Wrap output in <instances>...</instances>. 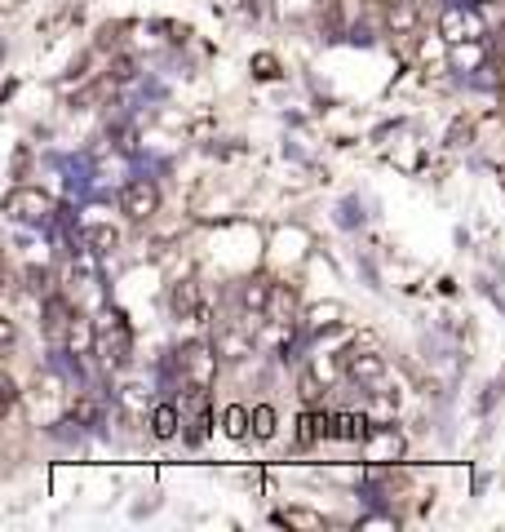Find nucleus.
I'll list each match as a JSON object with an SVG mask.
<instances>
[{
  "instance_id": "nucleus-10",
  "label": "nucleus",
  "mask_w": 505,
  "mask_h": 532,
  "mask_svg": "<svg viewBox=\"0 0 505 532\" xmlns=\"http://www.w3.org/2000/svg\"><path fill=\"white\" fill-rule=\"evenodd\" d=\"M213 346H218V355H222V360H244V355H253V342H249L244 333H235V329H222V333H218V342H213Z\"/></svg>"
},
{
  "instance_id": "nucleus-5",
  "label": "nucleus",
  "mask_w": 505,
  "mask_h": 532,
  "mask_svg": "<svg viewBox=\"0 0 505 532\" xmlns=\"http://www.w3.org/2000/svg\"><path fill=\"white\" fill-rule=\"evenodd\" d=\"M346 373L355 377V382H368V386H377L381 377H386V364H381V355H368V351H350V355H346Z\"/></svg>"
},
{
  "instance_id": "nucleus-13",
  "label": "nucleus",
  "mask_w": 505,
  "mask_h": 532,
  "mask_svg": "<svg viewBox=\"0 0 505 532\" xmlns=\"http://www.w3.org/2000/svg\"><path fill=\"white\" fill-rule=\"evenodd\" d=\"M173 311L178 315H200V284H178L173 289Z\"/></svg>"
},
{
  "instance_id": "nucleus-23",
  "label": "nucleus",
  "mask_w": 505,
  "mask_h": 532,
  "mask_svg": "<svg viewBox=\"0 0 505 532\" xmlns=\"http://www.w3.org/2000/svg\"><path fill=\"white\" fill-rule=\"evenodd\" d=\"M204 435H209V417H195V426H191V444H200Z\"/></svg>"
},
{
  "instance_id": "nucleus-1",
  "label": "nucleus",
  "mask_w": 505,
  "mask_h": 532,
  "mask_svg": "<svg viewBox=\"0 0 505 532\" xmlns=\"http://www.w3.org/2000/svg\"><path fill=\"white\" fill-rule=\"evenodd\" d=\"M218 346H204V342H191L187 351H178V368H182V382H187V395L200 399L209 391V382L218 377Z\"/></svg>"
},
{
  "instance_id": "nucleus-12",
  "label": "nucleus",
  "mask_w": 505,
  "mask_h": 532,
  "mask_svg": "<svg viewBox=\"0 0 505 532\" xmlns=\"http://www.w3.org/2000/svg\"><path fill=\"white\" fill-rule=\"evenodd\" d=\"M333 435L359 444V439H368V422H364V417H355V413H342V417H333Z\"/></svg>"
},
{
  "instance_id": "nucleus-6",
  "label": "nucleus",
  "mask_w": 505,
  "mask_h": 532,
  "mask_svg": "<svg viewBox=\"0 0 505 532\" xmlns=\"http://www.w3.org/2000/svg\"><path fill=\"white\" fill-rule=\"evenodd\" d=\"M293 311H297V293L288 284H271V298H266V320L271 324H293Z\"/></svg>"
},
{
  "instance_id": "nucleus-19",
  "label": "nucleus",
  "mask_w": 505,
  "mask_h": 532,
  "mask_svg": "<svg viewBox=\"0 0 505 532\" xmlns=\"http://www.w3.org/2000/svg\"><path fill=\"white\" fill-rule=\"evenodd\" d=\"M253 67H257V76H262V80H275V76H280V71H275V58H271V54H257Z\"/></svg>"
},
{
  "instance_id": "nucleus-4",
  "label": "nucleus",
  "mask_w": 505,
  "mask_h": 532,
  "mask_svg": "<svg viewBox=\"0 0 505 532\" xmlns=\"http://www.w3.org/2000/svg\"><path fill=\"white\" fill-rule=\"evenodd\" d=\"M5 209L14 213V218H23V222H40V218H49V213H54V200H49V196H40V191L18 187V191H9Z\"/></svg>"
},
{
  "instance_id": "nucleus-24",
  "label": "nucleus",
  "mask_w": 505,
  "mask_h": 532,
  "mask_svg": "<svg viewBox=\"0 0 505 532\" xmlns=\"http://www.w3.org/2000/svg\"><path fill=\"white\" fill-rule=\"evenodd\" d=\"M368 5H381V9H395L399 0H368Z\"/></svg>"
},
{
  "instance_id": "nucleus-11",
  "label": "nucleus",
  "mask_w": 505,
  "mask_h": 532,
  "mask_svg": "<svg viewBox=\"0 0 505 532\" xmlns=\"http://www.w3.org/2000/svg\"><path fill=\"white\" fill-rule=\"evenodd\" d=\"M222 426H226V435H231V439H244V435L253 431V413L244 404H231L222 413Z\"/></svg>"
},
{
  "instance_id": "nucleus-8",
  "label": "nucleus",
  "mask_w": 505,
  "mask_h": 532,
  "mask_svg": "<svg viewBox=\"0 0 505 532\" xmlns=\"http://www.w3.org/2000/svg\"><path fill=\"white\" fill-rule=\"evenodd\" d=\"M333 435V417L324 413H302V422H297V444H319V439Z\"/></svg>"
},
{
  "instance_id": "nucleus-16",
  "label": "nucleus",
  "mask_w": 505,
  "mask_h": 532,
  "mask_svg": "<svg viewBox=\"0 0 505 532\" xmlns=\"http://www.w3.org/2000/svg\"><path fill=\"white\" fill-rule=\"evenodd\" d=\"M253 435L257 439H271L275 435V408L271 404H257L253 408Z\"/></svg>"
},
{
  "instance_id": "nucleus-3",
  "label": "nucleus",
  "mask_w": 505,
  "mask_h": 532,
  "mask_svg": "<svg viewBox=\"0 0 505 532\" xmlns=\"http://www.w3.org/2000/svg\"><path fill=\"white\" fill-rule=\"evenodd\" d=\"M439 32L448 36L452 45H461V40H479V36H483V23H479V14H474V9L452 5V9H443Z\"/></svg>"
},
{
  "instance_id": "nucleus-9",
  "label": "nucleus",
  "mask_w": 505,
  "mask_h": 532,
  "mask_svg": "<svg viewBox=\"0 0 505 532\" xmlns=\"http://www.w3.org/2000/svg\"><path fill=\"white\" fill-rule=\"evenodd\" d=\"M404 453V444H399L395 431H368V457L373 462H386V457H399Z\"/></svg>"
},
{
  "instance_id": "nucleus-17",
  "label": "nucleus",
  "mask_w": 505,
  "mask_h": 532,
  "mask_svg": "<svg viewBox=\"0 0 505 532\" xmlns=\"http://www.w3.org/2000/svg\"><path fill=\"white\" fill-rule=\"evenodd\" d=\"M337 315H342V306H337V302L315 306V311H311V324H315V329H333V324H337Z\"/></svg>"
},
{
  "instance_id": "nucleus-7",
  "label": "nucleus",
  "mask_w": 505,
  "mask_h": 532,
  "mask_svg": "<svg viewBox=\"0 0 505 532\" xmlns=\"http://www.w3.org/2000/svg\"><path fill=\"white\" fill-rule=\"evenodd\" d=\"M151 435L156 439H173L178 435V426H182V413H178V404H156L151 408Z\"/></svg>"
},
{
  "instance_id": "nucleus-2",
  "label": "nucleus",
  "mask_w": 505,
  "mask_h": 532,
  "mask_svg": "<svg viewBox=\"0 0 505 532\" xmlns=\"http://www.w3.org/2000/svg\"><path fill=\"white\" fill-rule=\"evenodd\" d=\"M156 209H160V187L151 178H133L125 187V196H120V213L133 222H147Z\"/></svg>"
},
{
  "instance_id": "nucleus-20",
  "label": "nucleus",
  "mask_w": 505,
  "mask_h": 532,
  "mask_svg": "<svg viewBox=\"0 0 505 532\" xmlns=\"http://www.w3.org/2000/svg\"><path fill=\"white\" fill-rule=\"evenodd\" d=\"M14 399H18V386H14V377H5V382H0V404L14 408Z\"/></svg>"
},
{
  "instance_id": "nucleus-21",
  "label": "nucleus",
  "mask_w": 505,
  "mask_h": 532,
  "mask_svg": "<svg viewBox=\"0 0 505 532\" xmlns=\"http://www.w3.org/2000/svg\"><path fill=\"white\" fill-rule=\"evenodd\" d=\"M111 76H116V80H133V58H116V63H111Z\"/></svg>"
},
{
  "instance_id": "nucleus-15",
  "label": "nucleus",
  "mask_w": 505,
  "mask_h": 532,
  "mask_svg": "<svg viewBox=\"0 0 505 532\" xmlns=\"http://www.w3.org/2000/svg\"><path fill=\"white\" fill-rule=\"evenodd\" d=\"M280 524L288 528H324V515H315V510H302V506H293V510H284V515H275Z\"/></svg>"
},
{
  "instance_id": "nucleus-22",
  "label": "nucleus",
  "mask_w": 505,
  "mask_h": 532,
  "mask_svg": "<svg viewBox=\"0 0 505 532\" xmlns=\"http://www.w3.org/2000/svg\"><path fill=\"white\" fill-rule=\"evenodd\" d=\"M89 240H94V244H102V249H107V244H116V231L98 227V231H89Z\"/></svg>"
},
{
  "instance_id": "nucleus-14",
  "label": "nucleus",
  "mask_w": 505,
  "mask_h": 532,
  "mask_svg": "<svg viewBox=\"0 0 505 532\" xmlns=\"http://www.w3.org/2000/svg\"><path fill=\"white\" fill-rule=\"evenodd\" d=\"M386 23H390V32H412L417 27V9L408 0H399L395 9H386Z\"/></svg>"
},
{
  "instance_id": "nucleus-18",
  "label": "nucleus",
  "mask_w": 505,
  "mask_h": 532,
  "mask_svg": "<svg viewBox=\"0 0 505 532\" xmlns=\"http://www.w3.org/2000/svg\"><path fill=\"white\" fill-rule=\"evenodd\" d=\"M302 399H306V404H319V399H324V391H319V377L315 373H302Z\"/></svg>"
}]
</instances>
